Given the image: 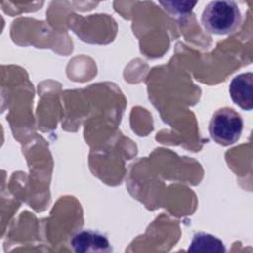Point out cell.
<instances>
[{
  "instance_id": "cell-1",
  "label": "cell",
  "mask_w": 253,
  "mask_h": 253,
  "mask_svg": "<svg viewBox=\"0 0 253 253\" xmlns=\"http://www.w3.org/2000/svg\"><path fill=\"white\" fill-rule=\"evenodd\" d=\"M241 12L234 1L217 0L207 4L203 10L201 22L204 29L213 35H229L241 24Z\"/></svg>"
},
{
  "instance_id": "cell-2",
  "label": "cell",
  "mask_w": 253,
  "mask_h": 253,
  "mask_svg": "<svg viewBox=\"0 0 253 253\" xmlns=\"http://www.w3.org/2000/svg\"><path fill=\"white\" fill-rule=\"evenodd\" d=\"M243 120L232 108L223 107L216 110L209 124L211 137L223 146L235 143L242 132Z\"/></svg>"
},
{
  "instance_id": "cell-3",
  "label": "cell",
  "mask_w": 253,
  "mask_h": 253,
  "mask_svg": "<svg viewBox=\"0 0 253 253\" xmlns=\"http://www.w3.org/2000/svg\"><path fill=\"white\" fill-rule=\"evenodd\" d=\"M70 245L78 253L109 252L112 250L108 238L103 233L92 229L76 232L70 240Z\"/></svg>"
},
{
  "instance_id": "cell-4",
  "label": "cell",
  "mask_w": 253,
  "mask_h": 253,
  "mask_svg": "<svg viewBox=\"0 0 253 253\" xmlns=\"http://www.w3.org/2000/svg\"><path fill=\"white\" fill-rule=\"evenodd\" d=\"M232 101L241 109L251 111L253 108V74L241 73L235 76L229 85Z\"/></svg>"
},
{
  "instance_id": "cell-5",
  "label": "cell",
  "mask_w": 253,
  "mask_h": 253,
  "mask_svg": "<svg viewBox=\"0 0 253 253\" xmlns=\"http://www.w3.org/2000/svg\"><path fill=\"white\" fill-rule=\"evenodd\" d=\"M188 251L204 253H223L225 252V247L223 242L214 235L206 232H198L194 234Z\"/></svg>"
},
{
  "instance_id": "cell-6",
  "label": "cell",
  "mask_w": 253,
  "mask_h": 253,
  "mask_svg": "<svg viewBox=\"0 0 253 253\" xmlns=\"http://www.w3.org/2000/svg\"><path fill=\"white\" fill-rule=\"evenodd\" d=\"M165 10L173 15L183 16L191 13L193 7L197 4V2H175V1H166L159 2Z\"/></svg>"
}]
</instances>
